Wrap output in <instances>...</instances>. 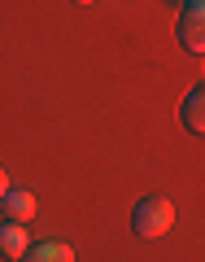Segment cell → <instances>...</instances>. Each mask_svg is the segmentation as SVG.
<instances>
[{
    "instance_id": "obj_1",
    "label": "cell",
    "mask_w": 205,
    "mask_h": 262,
    "mask_svg": "<svg viewBox=\"0 0 205 262\" xmlns=\"http://www.w3.org/2000/svg\"><path fill=\"white\" fill-rule=\"evenodd\" d=\"M131 227L144 241H157V236H166L175 227V206H170L166 196H144L140 206H135V214H131Z\"/></svg>"
},
{
    "instance_id": "obj_2",
    "label": "cell",
    "mask_w": 205,
    "mask_h": 262,
    "mask_svg": "<svg viewBox=\"0 0 205 262\" xmlns=\"http://www.w3.org/2000/svg\"><path fill=\"white\" fill-rule=\"evenodd\" d=\"M179 44L188 53H205V5L201 0H192L184 9V18H179Z\"/></svg>"
},
{
    "instance_id": "obj_7",
    "label": "cell",
    "mask_w": 205,
    "mask_h": 262,
    "mask_svg": "<svg viewBox=\"0 0 205 262\" xmlns=\"http://www.w3.org/2000/svg\"><path fill=\"white\" fill-rule=\"evenodd\" d=\"M9 192V175H5V166H0V196Z\"/></svg>"
},
{
    "instance_id": "obj_6",
    "label": "cell",
    "mask_w": 205,
    "mask_h": 262,
    "mask_svg": "<svg viewBox=\"0 0 205 262\" xmlns=\"http://www.w3.org/2000/svg\"><path fill=\"white\" fill-rule=\"evenodd\" d=\"M184 127L192 131V136L205 131V92H201V88H192L188 101H184Z\"/></svg>"
},
{
    "instance_id": "obj_9",
    "label": "cell",
    "mask_w": 205,
    "mask_h": 262,
    "mask_svg": "<svg viewBox=\"0 0 205 262\" xmlns=\"http://www.w3.org/2000/svg\"><path fill=\"white\" fill-rule=\"evenodd\" d=\"M175 5H192V0H175Z\"/></svg>"
},
{
    "instance_id": "obj_8",
    "label": "cell",
    "mask_w": 205,
    "mask_h": 262,
    "mask_svg": "<svg viewBox=\"0 0 205 262\" xmlns=\"http://www.w3.org/2000/svg\"><path fill=\"white\" fill-rule=\"evenodd\" d=\"M70 5H96V0H70Z\"/></svg>"
},
{
    "instance_id": "obj_3",
    "label": "cell",
    "mask_w": 205,
    "mask_h": 262,
    "mask_svg": "<svg viewBox=\"0 0 205 262\" xmlns=\"http://www.w3.org/2000/svg\"><path fill=\"white\" fill-rule=\"evenodd\" d=\"M0 210H5V219H9V223H27V219L39 210V201L27 192V188H9V192L0 196Z\"/></svg>"
},
{
    "instance_id": "obj_4",
    "label": "cell",
    "mask_w": 205,
    "mask_h": 262,
    "mask_svg": "<svg viewBox=\"0 0 205 262\" xmlns=\"http://www.w3.org/2000/svg\"><path fill=\"white\" fill-rule=\"evenodd\" d=\"M31 249V236H27V223H0V253L5 258H22V253Z\"/></svg>"
},
{
    "instance_id": "obj_5",
    "label": "cell",
    "mask_w": 205,
    "mask_h": 262,
    "mask_svg": "<svg viewBox=\"0 0 205 262\" xmlns=\"http://www.w3.org/2000/svg\"><path fill=\"white\" fill-rule=\"evenodd\" d=\"M22 262H75V249L65 241H39L22 253Z\"/></svg>"
}]
</instances>
